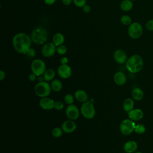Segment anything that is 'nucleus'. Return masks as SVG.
Here are the masks:
<instances>
[{
    "label": "nucleus",
    "instance_id": "1",
    "mask_svg": "<svg viewBox=\"0 0 153 153\" xmlns=\"http://www.w3.org/2000/svg\"><path fill=\"white\" fill-rule=\"evenodd\" d=\"M32 42L30 36L23 32L16 34L12 40L14 49L20 54H26V51L31 47Z\"/></svg>",
    "mask_w": 153,
    "mask_h": 153
},
{
    "label": "nucleus",
    "instance_id": "2",
    "mask_svg": "<svg viewBox=\"0 0 153 153\" xmlns=\"http://www.w3.org/2000/svg\"><path fill=\"white\" fill-rule=\"evenodd\" d=\"M143 66V60L141 56L133 54L128 58L126 63V69L131 73L140 72Z\"/></svg>",
    "mask_w": 153,
    "mask_h": 153
},
{
    "label": "nucleus",
    "instance_id": "3",
    "mask_svg": "<svg viewBox=\"0 0 153 153\" xmlns=\"http://www.w3.org/2000/svg\"><path fill=\"white\" fill-rule=\"evenodd\" d=\"M48 31L43 26H37L34 28L30 34V38L33 43L38 45L45 44L48 38Z\"/></svg>",
    "mask_w": 153,
    "mask_h": 153
},
{
    "label": "nucleus",
    "instance_id": "4",
    "mask_svg": "<svg viewBox=\"0 0 153 153\" xmlns=\"http://www.w3.org/2000/svg\"><path fill=\"white\" fill-rule=\"evenodd\" d=\"M128 36L133 39H137L141 37L143 32L142 25L139 22H132L128 27Z\"/></svg>",
    "mask_w": 153,
    "mask_h": 153
},
{
    "label": "nucleus",
    "instance_id": "5",
    "mask_svg": "<svg viewBox=\"0 0 153 153\" xmlns=\"http://www.w3.org/2000/svg\"><path fill=\"white\" fill-rule=\"evenodd\" d=\"M51 90L50 84L47 81L38 82L34 88L35 94L40 97H47L50 94Z\"/></svg>",
    "mask_w": 153,
    "mask_h": 153
},
{
    "label": "nucleus",
    "instance_id": "6",
    "mask_svg": "<svg viewBox=\"0 0 153 153\" xmlns=\"http://www.w3.org/2000/svg\"><path fill=\"white\" fill-rule=\"evenodd\" d=\"M80 111L82 115L86 119H92L95 115V108L91 102L87 101L82 103Z\"/></svg>",
    "mask_w": 153,
    "mask_h": 153
},
{
    "label": "nucleus",
    "instance_id": "7",
    "mask_svg": "<svg viewBox=\"0 0 153 153\" xmlns=\"http://www.w3.org/2000/svg\"><path fill=\"white\" fill-rule=\"evenodd\" d=\"M32 72L37 76L43 75L46 70V65L45 62L41 59L34 60L30 65Z\"/></svg>",
    "mask_w": 153,
    "mask_h": 153
},
{
    "label": "nucleus",
    "instance_id": "8",
    "mask_svg": "<svg viewBox=\"0 0 153 153\" xmlns=\"http://www.w3.org/2000/svg\"><path fill=\"white\" fill-rule=\"evenodd\" d=\"M136 124L133 121L130 119H125L123 120L120 125L121 133L124 135H129L134 131Z\"/></svg>",
    "mask_w": 153,
    "mask_h": 153
},
{
    "label": "nucleus",
    "instance_id": "9",
    "mask_svg": "<svg viewBox=\"0 0 153 153\" xmlns=\"http://www.w3.org/2000/svg\"><path fill=\"white\" fill-rule=\"evenodd\" d=\"M56 46L52 42L45 43L41 49V53L45 57H50L56 52Z\"/></svg>",
    "mask_w": 153,
    "mask_h": 153
},
{
    "label": "nucleus",
    "instance_id": "10",
    "mask_svg": "<svg viewBox=\"0 0 153 153\" xmlns=\"http://www.w3.org/2000/svg\"><path fill=\"white\" fill-rule=\"evenodd\" d=\"M113 57L114 60L118 64L122 65L126 63L128 57L126 53L121 50V49H117L116 50L113 54Z\"/></svg>",
    "mask_w": 153,
    "mask_h": 153
},
{
    "label": "nucleus",
    "instance_id": "11",
    "mask_svg": "<svg viewBox=\"0 0 153 153\" xmlns=\"http://www.w3.org/2000/svg\"><path fill=\"white\" fill-rule=\"evenodd\" d=\"M66 115L69 120H75L77 119L79 115V112L77 106L73 104L69 105L66 108Z\"/></svg>",
    "mask_w": 153,
    "mask_h": 153
},
{
    "label": "nucleus",
    "instance_id": "12",
    "mask_svg": "<svg viewBox=\"0 0 153 153\" xmlns=\"http://www.w3.org/2000/svg\"><path fill=\"white\" fill-rule=\"evenodd\" d=\"M57 74L60 78L67 79L71 76L72 69L68 64H61L57 69Z\"/></svg>",
    "mask_w": 153,
    "mask_h": 153
},
{
    "label": "nucleus",
    "instance_id": "13",
    "mask_svg": "<svg viewBox=\"0 0 153 153\" xmlns=\"http://www.w3.org/2000/svg\"><path fill=\"white\" fill-rule=\"evenodd\" d=\"M55 102L51 98L48 97H42L39 100V106L45 110H51L54 108Z\"/></svg>",
    "mask_w": 153,
    "mask_h": 153
},
{
    "label": "nucleus",
    "instance_id": "14",
    "mask_svg": "<svg viewBox=\"0 0 153 153\" xmlns=\"http://www.w3.org/2000/svg\"><path fill=\"white\" fill-rule=\"evenodd\" d=\"M61 128L63 132L66 133H71L75 130L76 125L74 120H66L62 123Z\"/></svg>",
    "mask_w": 153,
    "mask_h": 153
},
{
    "label": "nucleus",
    "instance_id": "15",
    "mask_svg": "<svg viewBox=\"0 0 153 153\" xmlns=\"http://www.w3.org/2000/svg\"><path fill=\"white\" fill-rule=\"evenodd\" d=\"M129 119L133 121H136L141 120L143 117V112L140 109H133L128 112Z\"/></svg>",
    "mask_w": 153,
    "mask_h": 153
},
{
    "label": "nucleus",
    "instance_id": "16",
    "mask_svg": "<svg viewBox=\"0 0 153 153\" xmlns=\"http://www.w3.org/2000/svg\"><path fill=\"white\" fill-rule=\"evenodd\" d=\"M114 82L118 85H123L127 81L126 75L122 72H116L113 77Z\"/></svg>",
    "mask_w": 153,
    "mask_h": 153
},
{
    "label": "nucleus",
    "instance_id": "17",
    "mask_svg": "<svg viewBox=\"0 0 153 153\" xmlns=\"http://www.w3.org/2000/svg\"><path fill=\"white\" fill-rule=\"evenodd\" d=\"M137 143L135 141L128 140L124 143L123 149L127 153H133L137 150Z\"/></svg>",
    "mask_w": 153,
    "mask_h": 153
},
{
    "label": "nucleus",
    "instance_id": "18",
    "mask_svg": "<svg viewBox=\"0 0 153 153\" xmlns=\"http://www.w3.org/2000/svg\"><path fill=\"white\" fill-rule=\"evenodd\" d=\"M75 98L77 101L81 103H84L88 101V95L87 93L82 90H76L75 93Z\"/></svg>",
    "mask_w": 153,
    "mask_h": 153
},
{
    "label": "nucleus",
    "instance_id": "19",
    "mask_svg": "<svg viewBox=\"0 0 153 153\" xmlns=\"http://www.w3.org/2000/svg\"><path fill=\"white\" fill-rule=\"evenodd\" d=\"M52 41H53V43L56 47H57L59 45H62L64 43V42H65V36L62 33H61L60 32L56 33L53 36Z\"/></svg>",
    "mask_w": 153,
    "mask_h": 153
},
{
    "label": "nucleus",
    "instance_id": "20",
    "mask_svg": "<svg viewBox=\"0 0 153 153\" xmlns=\"http://www.w3.org/2000/svg\"><path fill=\"white\" fill-rule=\"evenodd\" d=\"M120 7L122 11L128 12L132 10L133 7V2L130 0H123L121 2Z\"/></svg>",
    "mask_w": 153,
    "mask_h": 153
},
{
    "label": "nucleus",
    "instance_id": "21",
    "mask_svg": "<svg viewBox=\"0 0 153 153\" xmlns=\"http://www.w3.org/2000/svg\"><path fill=\"white\" fill-rule=\"evenodd\" d=\"M144 96L143 91L140 88H135L131 91V97L133 99L139 101L141 100Z\"/></svg>",
    "mask_w": 153,
    "mask_h": 153
},
{
    "label": "nucleus",
    "instance_id": "22",
    "mask_svg": "<svg viewBox=\"0 0 153 153\" xmlns=\"http://www.w3.org/2000/svg\"><path fill=\"white\" fill-rule=\"evenodd\" d=\"M134 105V103L133 100L131 98H127L123 102V108L126 112H128L129 111H130L133 109Z\"/></svg>",
    "mask_w": 153,
    "mask_h": 153
},
{
    "label": "nucleus",
    "instance_id": "23",
    "mask_svg": "<svg viewBox=\"0 0 153 153\" xmlns=\"http://www.w3.org/2000/svg\"><path fill=\"white\" fill-rule=\"evenodd\" d=\"M50 85H51V89L55 92H58V91H60L63 87L62 82L60 80L56 79H53L51 81Z\"/></svg>",
    "mask_w": 153,
    "mask_h": 153
},
{
    "label": "nucleus",
    "instance_id": "24",
    "mask_svg": "<svg viewBox=\"0 0 153 153\" xmlns=\"http://www.w3.org/2000/svg\"><path fill=\"white\" fill-rule=\"evenodd\" d=\"M44 75V79L45 81H49L52 80L55 76V72L52 69H47L45 70Z\"/></svg>",
    "mask_w": 153,
    "mask_h": 153
},
{
    "label": "nucleus",
    "instance_id": "25",
    "mask_svg": "<svg viewBox=\"0 0 153 153\" xmlns=\"http://www.w3.org/2000/svg\"><path fill=\"white\" fill-rule=\"evenodd\" d=\"M120 22L123 25L128 26L132 23V20L130 16L124 14L121 17Z\"/></svg>",
    "mask_w": 153,
    "mask_h": 153
},
{
    "label": "nucleus",
    "instance_id": "26",
    "mask_svg": "<svg viewBox=\"0 0 153 153\" xmlns=\"http://www.w3.org/2000/svg\"><path fill=\"white\" fill-rule=\"evenodd\" d=\"M134 131L139 134H143L146 131V127L145 126L142 124H139L136 125Z\"/></svg>",
    "mask_w": 153,
    "mask_h": 153
},
{
    "label": "nucleus",
    "instance_id": "27",
    "mask_svg": "<svg viewBox=\"0 0 153 153\" xmlns=\"http://www.w3.org/2000/svg\"><path fill=\"white\" fill-rule=\"evenodd\" d=\"M63 133V130L62 128L59 127H55L52 130L51 134L53 137H60Z\"/></svg>",
    "mask_w": 153,
    "mask_h": 153
},
{
    "label": "nucleus",
    "instance_id": "28",
    "mask_svg": "<svg viewBox=\"0 0 153 153\" xmlns=\"http://www.w3.org/2000/svg\"><path fill=\"white\" fill-rule=\"evenodd\" d=\"M67 47L62 44L60 45H59L56 47V52L60 54V55H64L66 54V53L67 52Z\"/></svg>",
    "mask_w": 153,
    "mask_h": 153
},
{
    "label": "nucleus",
    "instance_id": "29",
    "mask_svg": "<svg viewBox=\"0 0 153 153\" xmlns=\"http://www.w3.org/2000/svg\"><path fill=\"white\" fill-rule=\"evenodd\" d=\"M64 100L65 102L68 104V105H71L73 103L74 99V97L72 94H67L65 95V97H64Z\"/></svg>",
    "mask_w": 153,
    "mask_h": 153
},
{
    "label": "nucleus",
    "instance_id": "30",
    "mask_svg": "<svg viewBox=\"0 0 153 153\" xmlns=\"http://www.w3.org/2000/svg\"><path fill=\"white\" fill-rule=\"evenodd\" d=\"M74 5L78 8H82L86 4V0H73Z\"/></svg>",
    "mask_w": 153,
    "mask_h": 153
},
{
    "label": "nucleus",
    "instance_id": "31",
    "mask_svg": "<svg viewBox=\"0 0 153 153\" xmlns=\"http://www.w3.org/2000/svg\"><path fill=\"white\" fill-rule=\"evenodd\" d=\"M145 27L149 31H153V19H151L146 22Z\"/></svg>",
    "mask_w": 153,
    "mask_h": 153
},
{
    "label": "nucleus",
    "instance_id": "32",
    "mask_svg": "<svg viewBox=\"0 0 153 153\" xmlns=\"http://www.w3.org/2000/svg\"><path fill=\"white\" fill-rule=\"evenodd\" d=\"M64 107V104L61 101H57L54 103V109L58 111L62 110Z\"/></svg>",
    "mask_w": 153,
    "mask_h": 153
},
{
    "label": "nucleus",
    "instance_id": "33",
    "mask_svg": "<svg viewBox=\"0 0 153 153\" xmlns=\"http://www.w3.org/2000/svg\"><path fill=\"white\" fill-rule=\"evenodd\" d=\"M28 57H33L35 56L36 55V51L35 50V49H33V48H30L26 53V54Z\"/></svg>",
    "mask_w": 153,
    "mask_h": 153
},
{
    "label": "nucleus",
    "instance_id": "34",
    "mask_svg": "<svg viewBox=\"0 0 153 153\" xmlns=\"http://www.w3.org/2000/svg\"><path fill=\"white\" fill-rule=\"evenodd\" d=\"M82 10L84 13H88L91 11V7L89 5L85 4L83 7H82Z\"/></svg>",
    "mask_w": 153,
    "mask_h": 153
},
{
    "label": "nucleus",
    "instance_id": "35",
    "mask_svg": "<svg viewBox=\"0 0 153 153\" xmlns=\"http://www.w3.org/2000/svg\"><path fill=\"white\" fill-rule=\"evenodd\" d=\"M60 63L62 65H65V64H68V59L66 57H63L60 59Z\"/></svg>",
    "mask_w": 153,
    "mask_h": 153
},
{
    "label": "nucleus",
    "instance_id": "36",
    "mask_svg": "<svg viewBox=\"0 0 153 153\" xmlns=\"http://www.w3.org/2000/svg\"><path fill=\"white\" fill-rule=\"evenodd\" d=\"M45 4L48 5H51L55 3L56 0H44Z\"/></svg>",
    "mask_w": 153,
    "mask_h": 153
},
{
    "label": "nucleus",
    "instance_id": "37",
    "mask_svg": "<svg viewBox=\"0 0 153 153\" xmlns=\"http://www.w3.org/2000/svg\"><path fill=\"white\" fill-rule=\"evenodd\" d=\"M36 76H36L35 74H34L32 73V74H31L29 75V79L30 81H33L35 80Z\"/></svg>",
    "mask_w": 153,
    "mask_h": 153
},
{
    "label": "nucleus",
    "instance_id": "38",
    "mask_svg": "<svg viewBox=\"0 0 153 153\" xmlns=\"http://www.w3.org/2000/svg\"><path fill=\"white\" fill-rule=\"evenodd\" d=\"M5 77V72L3 70L0 71V79L2 81Z\"/></svg>",
    "mask_w": 153,
    "mask_h": 153
},
{
    "label": "nucleus",
    "instance_id": "39",
    "mask_svg": "<svg viewBox=\"0 0 153 153\" xmlns=\"http://www.w3.org/2000/svg\"><path fill=\"white\" fill-rule=\"evenodd\" d=\"M72 0H62V3L63 4V5H71V4L72 3Z\"/></svg>",
    "mask_w": 153,
    "mask_h": 153
},
{
    "label": "nucleus",
    "instance_id": "40",
    "mask_svg": "<svg viewBox=\"0 0 153 153\" xmlns=\"http://www.w3.org/2000/svg\"><path fill=\"white\" fill-rule=\"evenodd\" d=\"M44 79V77H41V76H38V82H42V81H43Z\"/></svg>",
    "mask_w": 153,
    "mask_h": 153
},
{
    "label": "nucleus",
    "instance_id": "41",
    "mask_svg": "<svg viewBox=\"0 0 153 153\" xmlns=\"http://www.w3.org/2000/svg\"><path fill=\"white\" fill-rule=\"evenodd\" d=\"M134 153H142V152H139V151H137V152H135Z\"/></svg>",
    "mask_w": 153,
    "mask_h": 153
},
{
    "label": "nucleus",
    "instance_id": "42",
    "mask_svg": "<svg viewBox=\"0 0 153 153\" xmlns=\"http://www.w3.org/2000/svg\"><path fill=\"white\" fill-rule=\"evenodd\" d=\"M130 1H131L133 2V1H136V0H130Z\"/></svg>",
    "mask_w": 153,
    "mask_h": 153
}]
</instances>
